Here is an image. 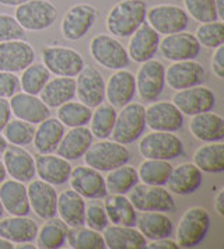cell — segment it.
<instances>
[{"label":"cell","mask_w":224,"mask_h":249,"mask_svg":"<svg viewBox=\"0 0 224 249\" xmlns=\"http://www.w3.org/2000/svg\"><path fill=\"white\" fill-rule=\"evenodd\" d=\"M14 248V244L4 239L3 237H0V249H13Z\"/></svg>","instance_id":"cell-57"},{"label":"cell","mask_w":224,"mask_h":249,"mask_svg":"<svg viewBox=\"0 0 224 249\" xmlns=\"http://www.w3.org/2000/svg\"><path fill=\"white\" fill-rule=\"evenodd\" d=\"M102 238L110 249H142L147 245V239L134 227L112 224L102 231Z\"/></svg>","instance_id":"cell-32"},{"label":"cell","mask_w":224,"mask_h":249,"mask_svg":"<svg viewBox=\"0 0 224 249\" xmlns=\"http://www.w3.org/2000/svg\"><path fill=\"white\" fill-rule=\"evenodd\" d=\"M201 49L202 46L199 45L195 34L185 31L164 35V38L160 39L158 45L160 53L169 62L195 60L199 56Z\"/></svg>","instance_id":"cell-14"},{"label":"cell","mask_w":224,"mask_h":249,"mask_svg":"<svg viewBox=\"0 0 224 249\" xmlns=\"http://www.w3.org/2000/svg\"><path fill=\"white\" fill-rule=\"evenodd\" d=\"M91 113V108L83 102L69 101L57 108V119L67 127H77L89 124Z\"/></svg>","instance_id":"cell-44"},{"label":"cell","mask_w":224,"mask_h":249,"mask_svg":"<svg viewBox=\"0 0 224 249\" xmlns=\"http://www.w3.org/2000/svg\"><path fill=\"white\" fill-rule=\"evenodd\" d=\"M11 115L28 124H38L51 116V108L38 95L28 92H16L10 98Z\"/></svg>","instance_id":"cell-21"},{"label":"cell","mask_w":224,"mask_h":249,"mask_svg":"<svg viewBox=\"0 0 224 249\" xmlns=\"http://www.w3.org/2000/svg\"><path fill=\"white\" fill-rule=\"evenodd\" d=\"M129 200L137 212H160L172 213L175 212V200L171 192L164 186L137 183L129 192Z\"/></svg>","instance_id":"cell-7"},{"label":"cell","mask_w":224,"mask_h":249,"mask_svg":"<svg viewBox=\"0 0 224 249\" xmlns=\"http://www.w3.org/2000/svg\"><path fill=\"white\" fill-rule=\"evenodd\" d=\"M136 94V80L132 71L121 69L115 70L105 83V98L112 107L122 108L133 101Z\"/></svg>","instance_id":"cell-24"},{"label":"cell","mask_w":224,"mask_h":249,"mask_svg":"<svg viewBox=\"0 0 224 249\" xmlns=\"http://www.w3.org/2000/svg\"><path fill=\"white\" fill-rule=\"evenodd\" d=\"M214 4H216V10H217L219 20L224 21V0H214Z\"/></svg>","instance_id":"cell-56"},{"label":"cell","mask_w":224,"mask_h":249,"mask_svg":"<svg viewBox=\"0 0 224 249\" xmlns=\"http://www.w3.org/2000/svg\"><path fill=\"white\" fill-rule=\"evenodd\" d=\"M203 183L202 171L193 162H184L172 167L167 179L168 191L179 196H189L199 191Z\"/></svg>","instance_id":"cell-26"},{"label":"cell","mask_w":224,"mask_h":249,"mask_svg":"<svg viewBox=\"0 0 224 249\" xmlns=\"http://www.w3.org/2000/svg\"><path fill=\"white\" fill-rule=\"evenodd\" d=\"M69 247L73 249H104L102 234L89 227H69L66 234Z\"/></svg>","instance_id":"cell-42"},{"label":"cell","mask_w":224,"mask_h":249,"mask_svg":"<svg viewBox=\"0 0 224 249\" xmlns=\"http://www.w3.org/2000/svg\"><path fill=\"white\" fill-rule=\"evenodd\" d=\"M28 0H0V6H4V7H17L22 3H25Z\"/></svg>","instance_id":"cell-55"},{"label":"cell","mask_w":224,"mask_h":249,"mask_svg":"<svg viewBox=\"0 0 224 249\" xmlns=\"http://www.w3.org/2000/svg\"><path fill=\"white\" fill-rule=\"evenodd\" d=\"M6 177H7V171L4 168V164H3V161L0 160V183L6 179Z\"/></svg>","instance_id":"cell-60"},{"label":"cell","mask_w":224,"mask_h":249,"mask_svg":"<svg viewBox=\"0 0 224 249\" xmlns=\"http://www.w3.org/2000/svg\"><path fill=\"white\" fill-rule=\"evenodd\" d=\"M72 170L73 167L70 165V161L60 156H55L54 153L35 154V174L39 177V179L54 186L65 185L69 182Z\"/></svg>","instance_id":"cell-25"},{"label":"cell","mask_w":224,"mask_h":249,"mask_svg":"<svg viewBox=\"0 0 224 249\" xmlns=\"http://www.w3.org/2000/svg\"><path fill=\"white\" fill-rule=\"evenodd\" d=\"M104 202V209L107 212L108 220L112 224L125 227H134L137 221V210L126 195L111 193L107 195Z\"/></svg>","instance_id":"cell-35"},{"label":"cell","mask_w":224,"mask_h":249,"mask_svg":"<svg viewBox=\"0 0 224 249\" xmlns=\"http://www.w3.org/2000/svg\"><path fill=\"white\" fill-rule=\"evenodd\" d=\"M139 153L145 159L171 161L185 153L182 140L171 132L147 133L139 143Z\"/></svg>","instance_id":"cell-8"},{"label":"cell","mask_w":224,"mask_h":249,"mask_svg":"<svg viewBox=\"0 0 224 249\" xmlns=\"http://www.w3.org/2000/svg\"><path fill=\"white\" fill-rule=\"evenodd\" d=\"M161 35L153 30L147 23L142 24L129 38L128 55L136 63H143L156 56Z\"/></svg>","instance_id":"cell-23"},{"label":"cell","mask_w":224,"mask_h":249,"mask_svg":"<svg viewBox=\"0 0 224 249\" xmlns=\"http://www.w3.org/2000/svg\"><path fill=\"white\" fill-rule=\"evenodd\" d=\"M84 224L89 228H93L98 232H102L107 227L110 226V220L104 206L101 204H90L86 207V215H84Z\"/></svg>","instance_id":"cell-49"},{"label":"cell","mask_w":224,"mask_h":249,"mask_svg":"<svg viewBox=\"0 0 224 249\" xmlns=\"http://www.w3.org/2000/svg\"><path fill=\"white\" fill-rule=\"evenodd\" d=\"M206 77L205 68L195 60L172 62L171 66L166 68V84L175 91L201 86L206 81Z\"/></svg>","instance_id":"cell-17"},{"label":"cell","mask_w":224,"mask_h":249,"mask_svg":"<svg viewBox=\"0 0 224 249\" xmlns=\"http://www.w3.org/2000/svg\"><path fill=\"white\" fill-rule=\"evenodd\" d=\"M189 130L192 136L203 143H216L224 140V119L222 115L202 112L190 118Z\"/></svg>","instance_id":"cell-27"},{"label":"cell","mask_w":224,"mask_h":249,"mask_svg":"<svg viewBox=\"0 0 224 249\" xmlns=\"http://www.w3.org/2000/svg\"><path fill=\"white\" fill-rule=\"evenodd\" d=\"M146 119L145 107L139 102H129L122 107V111L116 115L115 126L112 130V140L121 144H132L145 133Z\"/></svg>","instance_id":"cell-6"},{"label":"cell","mask_w":224,"mask_h":249,"mask_svg":"<svg viewBox=\"0 0 224 249\" xmlns=\"http://www.w3.org/2000/svg\"><path fill=\"white\" fill-rule=\"evenodd\" d=\"M39 227L28 215H10L0 218V237L13 242L14 245L22 242H34Z\"/></svg>","instance_id":"cell-30"},{"label":"cell","mask_w":224,"mask_h":249,"mask_svg":"<svg viewBox=\"0 0 224 249\" xmlns=\"http://www.w3.org/2000/svg\"><path fill=\"white\" fill-rule=\"evenodd\" d=\"M7 146H9V143L6 140V137L3 136V135H0V156H3V153L7 148Z\"/></svg>","instance_id":"cell-59"},{"label":"cell","mask_w":224,"mask_h":249,"mask_svg":"<svg viewBox=\"0 0 224 249\" xmlns=\"http://www.w3.org/2000/svg\"><path fill=\"white\" fill-rule=\"evenodd\" d=\"M213 207L214 212L220 217H224V188H222L219 192L216 193L214 199H213Z\"/></svg>","instance_id":"cell-54"},{"label":"cell","mask_w":224,"mask_h":249,"mask_svg":"<svg viewBox=\"0 0 224 249\" xmlns=\"http://www.w3.org/2000/svg\"><path fill=\"white\" fill-rule=\"evenodd\" d=\"M11 119L10 102L7 98H0V133Z\"/></svg>","instance_id":"cell-52"},{"label":"cell","mask_w":224,"mask_h":249,"mask_svg":"<svg viewBox=\"0 0 224 249\" xmlns=\"http://www.w3.org/2000/svg\"><path fill=\"white\" fill-rule=\"evenodd\" d=\"M193 164L206 174H220L224 171L223 142L206 143L193 153Z\"/></svg>","instance_id":"cell-37"},{"label":"cell","mask_w":224,"mask_h":249,"mask_svg":"<svg viewBox=\"0 0 224 249\" xmlns=\"http://www.w3.org/2000/svg\"><path fill=\"white\" fill-rule=\"evenodd\" d=\"M147 24L160 35L185 31L189 25V16L177 4H157L147 9Z\"/></svg>","instance_id":"cell-10"},{"label":"cell","mask_w":224,"mask_h":249,"mask_svg":"<svg viewBox=\"0 0 224 249\" xmlns=\"http://www.w3.org/2000/svg\"><path fill=\"white\" fill-rule=\"evenodd\" d=\"M76 95L89 108H95L105 100V79L94 66H84L76 76Z\"/></svg>","instance_id":"cell-18"},{"label":"cell","mask_w":224,"mask_h":249,"mask_svg":"<svg viewBox=\"0 0 224 249\" xmlns=\"http://www.w3.org/2000/svg\"><path fill=\"white\" fill-rule=\"evenodd\" d=\"M116 109L115 107L110 105H104L101 104L98 107H95V111L91 113L90 118V132L93 133V136L97 139H108L111 136L115 121H116Z\"/></svg>","instance_id":"cell-41"},{"label":"cell","mask_w":224,"mask_h":249,"mask_svg":"<svg viewBox=\"0 0 224 249\" xmlns=\"http://www.w3.org/2000/svg\"><path fill=\"white\" fill-rule=\"evenodd\" d=\"M16 249H37V245L33 242H22V244H17L14 245Z\"/></svg>","instance_id":"cell-58"},{"label":"cell","mask_w":224,"mask_h":249,"mask_svg":"<svg viewBox=\"0 0 224 249\" xmlns=\"http://www.w3.org/2000/svg\"><path fill=\"white\" fill-rule=\"evenodd\" d=\"M56 213L59 218L63 220L69 227L84 226L86 215V202L84 197L80 196L73 189L63 191L57 195V207Z\"/></svg>","instance_id":"cell-34"},{"label":"cell","mask_w":224,"mask_h":249,"mask_svg":"<svg viewBox=\"0 0 224 249\" xmlns=\"http://www.w3.org/2000/svg\"><path fill=\"white\" fill-rule=\"evenodd\" d=\"M83 159L86 165L91 168L100 172H108L123 164H128L131 160V151L125 144H121L115 140L102 139L90 146Z\"/></svg>","instance_id":"cell-2"},{"label":"cell","mask_w":224,"mask_h":249,"mask_svg":"<svg viewBox=\"0 0 224 249\" xmlns=\"http://www.w3.org/2000/svg\"><path fill=\"white\" fill-rule=\"evenodd\" d=\"M20 90V77L16 73L0 70V98H11Z\"/></svg>","instance_id":"cell-50"},{"label":"cell","mask_w":224,"mask_h":249,"mask_svg":"<svg viewBox=\"0 0 224 249\" xmlns=\"http://www.w3.org/2000/svg\"><path fill=\"white\" fill-rule=\"evenodd\" d=\"M185 12L198 23L217 21L219 16L214 0H184Z\"/></svg>","instance_id":"cell-47"},{"label":"cell","mask_w":224,"mask_h":249,"mask_svg":"<svg viewBox=\"0 0 224 249\" xmlns=\"http://www.w3.org/2000/svg\"><path fill=\"white\" fill-rule=\"evenodd\" d=\"M66 126L62 124L57 118H46L39 122L35 127L34 133V147L39 154H51L55 153L62 137L65 135Z\"/></svg>","instance_id":"cell-31"},{"label":"cell","mask_w":224,"mask_h":249,"mask_svg":"<svg viewBox=\"0 0 224 249\" xmlns=\"http://www.w3.org/2000/svg\"><path fill=\"white\" fill-rule=\"evenodd\" d=\"M3 164L10 175L11 179L20 181L22 183L33 181L35 178V159L31 153L21 146L9 144L3 153Z\"/></svg>","instance_id":"cell-22"},{"label":"cell","mask_w":224,"mask_h":249,"mask_svg":"<svg viewBox=\"0 0 224 249\" xmlns=\"http://www.w3.org/2000/svg\"><path fill=\"white\" fill-rule=\"evenodd\" d=\"M7 143L14 146H28L33 143L34 133H35V126L33 124H28L21 119H10V122L6 124L3 129Z\"/></svg>","instance_id":"cell-45"},{"label":"cell","mask_w":224,"mask_h":249,"mask_svg":"<svg viewBox=\"0 0 224 249\" xmlns=\"http://www.w3.org/2000/svg\"><path fill=\"white\" fill-rule=\"evenodd\" d=\"M91 57L104 69L121 70L126 69L131 63L126 48L110 34H97L89 46Z\"/></svg>","instance_id":"cell-5"},{"label":"cell","mask_w":224,"mask_h":249,"mask_svg":"<svg viewBox=\"0 0 224 249\" xmlns=\"http://www.w3.org/2000/svg\"><path fill=\"white\" fill-rule=\"evenodd\" d=\"M98 20V10L87 3L72 6L63 16L60 23L62 36L67 41H78L93 30Z\"/></svg>","instance_id":"cell-11"},{"label":"cell","mask_w":224,"mask_h":249,"mask_svg":"<svg viewBox=\"0 0 224 249\" xmlns=\"http://www.w3.org/2000/svg\"><path fill=\"white\" fill-rule=\"evenodd\" d=\"M146 126L154 132L175 133L184 126V115L172 101H154L145 108Z\"/></svg>","instance_id":"cell-13"},{"label":"cell","mask_w":224,"mask_h":249,"mask_svg":"<svg viewBox=\"0 0 224 249\" xmlns=\"http://www.w3.org/2000/svg\"><path fill=\"white\" fill-rule=\"evenodd\" d=\"M212 71L219 80H224V46L214 49L212 56Z\"/></svg>","instance_id":"cell-51"},{"label":"cell","mask_w":224,"mask_h":249,"mask_svg":"<svg viewBox=\"0 0 224 249\" xmlns=\"http://www.w3.org/2000/svg\"><path fill=\"white\" fill-rule=\"evenodd\" d=\"M3 214H4V209H3V204L0 202V218L3 217Z\"/></svg>","instance_id":"cell-61"},{"label":"cell","mask_w":224,"mask_h":249,"mask_svg":"<svg viewBox=\"0 0 224 249\" xmlns=\"http://www.w3.org/2000/svg\"><path fill=\"white\" fill-rule=\"evenodd\" d=\"M139 182L140 179L137 175V170L128 164H123L118 168L108 171V175L105 178L108 193H116V195L129 193Z\"/></svg>","instance_id":"cell-39"},{"label":"cell","mask_w":224,"mask_h":249,"mask_svg":"<svg viewBox=\"0 0 224 249\" xmlns=\"http://www.w3.org/2000/svg\"><path fill=\"white\" fill-rule=\"evenodd\" d=\"M42 63L52 74L60 77H76L84 69L86 62L76 49L67 46H45Z\"/></svg>","instance_id":"cell-9"},{"label":"cell","mask_w":224,"mask_h":249,"mask_svg":"<svg viewBox=\"0 0 224 249\" xmlns=\"http://www.w3.org/2000/svg\"><path fill=\"white\" fill-rule=\"evenodd\" d=\"M146 248L149 249H178L179 245L177 244V241H172L168 238H161V239H154L147 242Z\"/></svg>","instance_id":"cell-53"},{"label":"cell","mask_w":224,"mask_h":249,"mask_svg":"<svg viewBox=\"0 0 224 249\" xmlns=\"http://www.w3.org/2000/svg\"><path fill=\"white\" fill-rule=\"evenodd\" d=\"M14 17L25 31L39 33L56 23L57 9L49 0H28L16 7Z\"/></svg>","instance_id":"cell-4"},{"label":"cell","mask_w":224,"mask_h":249,"mask_svg":"<svg viewBox=\"0 0 224 249\" xmlns=\"http://www.w3.org/2000/svg\"><path fill=\"white\" fill-rule=\"evenodd\" d=\"M69 183L70 188L84 199H104L108 195L105 178L100 171L89 165H78L73 168Z\"/></svg>","instance_id":"cell-16"},{"label":"cell","mask_w":224,"mask_h":249,"mask_svg":"<svg viewBox=\"0 0 224 249\" xmlns=\"http://www.w3.org/2000/svg\"><path fill=\"white\" fill-rule=\"evenodd\" d=\"M140 65L134 76L136 92L142 101H157L166 87V66L156 59L146 60Z\"/></svg>","instance_id":"cell-12"},{"label":"cell","mask_w":224,"mask_h":249,"mask_svg":"<svg viewBox=\"0 0 224 249\" xmlns=\"http://www.w3.org/2000/svg\"><path fill=\"white\" fill-rule=\"evenodd\" d=\"M28 200L34 213L42 220H49L56 217L57 207V193L54 185L42 181L33 179L27 186Z\"/></svg>","instance_id":"cell-20"},{"label":"cell","mask_w":224,"mask_h":249,"mask_svg":"<svg viewBox=\"0 0 224 249\" xmlns=\"http://www.w3.org/2000/svg\"><path fill=\"white\" fill-rule=\"evenodd\" d=\"M69 226L60 218H49L37 234V248L57 249L62 248L66 242V234Z\"/></svg>","instance_id":"cell-38"},{"label":"cell","mask_w":224,"mask_h":249,"mask_svg":"<svg viewBox=\"0 0 224 249\" xmlns=\"http://www.w3.org/2000/svg\"><path fill=\"white\" fill-rule=\"evenodd\" d=\"M94 136L90 132L89 127L86 126H77V127H70V130L65 132L59 146L56 148L57 156L63 157L67 161H76L81 159L90 146L93 144Z\"/></svg>","instance_id":"cell-28"},{"label":"cell","mask_w":224,"mask_h":249,"mask_svg":"<svg viewBox=\"0 0 224 249\" xmlns=\"http://www.w3.org/2000/svg\"><path fill=\"white\" fill-rule=\"evenodd\" d=\"M216 94L203 84L177 91L172 97L174 105L182 112V115L188 116L213 111V108L216 107Z\"/></svg>","instance_id":"cell-15"},{"label":"cell","mask_w":224,"mask_h":249,"mask_svg":"<svg viewBox=\"0 0 224 249\" xmlns=\"http://www.w3.org/2000/svg\"><path fill=\"white\" fill-rule=\"evenodd\" d=\"M0 202L4 212L11 215H28L31 212L27 186L16 179H4L0 183Z\"/></svg>","instance_id":"cell-29"},{"label":"cell","mask_w":224,"mask_h":249,"mask_svg":"<svg viewBox=\"0 0 224 249\" xmlns=\"http://www.w3.org/2000/svg\"><path fill=\"white\" fill-rule=\"evenodd\" d=\"M210 230V214L203 207H190L179 220L177 244L179 248H195L203 242Z\"/></svg>","instance_id":"cell-3"},{"label":"cell","mask_w":224,"mask_h":249,"mask_svg":"<svg viewBox=\"0 0 224 249\" xmlns=\"http://www.w3.org/2000/svg\"><path fill=\"white\" fill-rule=\"evenodd\" d=\"M146 0H121L113 4L107 14V30L116 38H129L146 23L147 14Z\"/></svg>","instance_id":"cell-1"},{"label":"cell","mask_w":224,"mask_h":249,"mask_svg":"<svg viewBox=\"0 0 224 249\" xmlns=\"http://www.w3.org/2000/svg\"><path fill=\"white\" fill-rule=\"evenodd\" d=\"M136 226L147 241L168 238L174 232L172 221L160 212H142V214L137 215Z\"/></svg>","instance_id":"cell-36"},{"label":"cell","mask_w":224,"mask_h":249,"mask_svg":"<svg viewBox=\"0 0 224 249\" xmlns=\"http://www.w3.org/2000/svg\"><path fill=\"white\" fill-rule=\"evenodd\" d=\"M27 31L22 28L14 16L0 13V42L25 39Z\"/></svg>","instance_id":"cell-48"},{"label":"cell","mask_w":224,"mask_h":249,"mask_svg":"<svg viewBox=\"0 0 224 249\" xmlns=\"http://www.w3.org/2000/svg\"><path fill=\"white\" fill-rule=\"evenodd\" d=\"M49 79H51V71L45 68L44 63L33 62L28 68H25L21 71L20 89L24 92L38 95Z\"/></svg>","instance_id":"cell-43"},{"label":"cell","mask_w":224,"mask_h":249,"mask_svg":"<svg viewBox=\"0 0 224 249\" xmlns=\"http://www.w3.org/2000/svg\"><path fill=\"white\" fill-rule=\"evenodd\" d=\"M171 171H172V165L169 164V161L145 159V161L137 168V175L142 183L164 186L167 183Z\"/></svg>","instance_id":"cell-40"},{"label":"cell","mask_w":224,"mask_h":249,"mask_svg":"<svg viewBox=\"0 0 224 249\" xmlns=\"http://www.w3.org/2000/svg\"><path fill=\"white\" fill-rule=\"evenodd\" d=\"M195 36L199 42V45L207 49H216L224 44V24L223 21H210V23H202Z\"/></svg>","instance_id":"cell-46"},{"label":"cell","mask_w":224,"mask_h":249,"mask_svg":"<svg viewBox=\"0 0 224 249\" xmlns=\"http://www.w3.org/2000/svg\"><path fill=\"white\" fill-rule=\"evenodd\" d=\"M38 95L49 108H59L76 97V79L60 76L49 79Z\"/></svg>","instance_id":"cell-33"},{"label":"cell","mask_w":224,"mask_h":249,"mask_svg":"<svg viewBox=\"0 0 224 249\" xmlns=\"http://www.w3.org/2000/svg\"><path fill=\"white\" fill-rule=\"evenodd\" d=\"M35 62V51L25 39L0 42V70L19 73Z\"/></svg>","instance_id":"cell-19"}]
</instances>
